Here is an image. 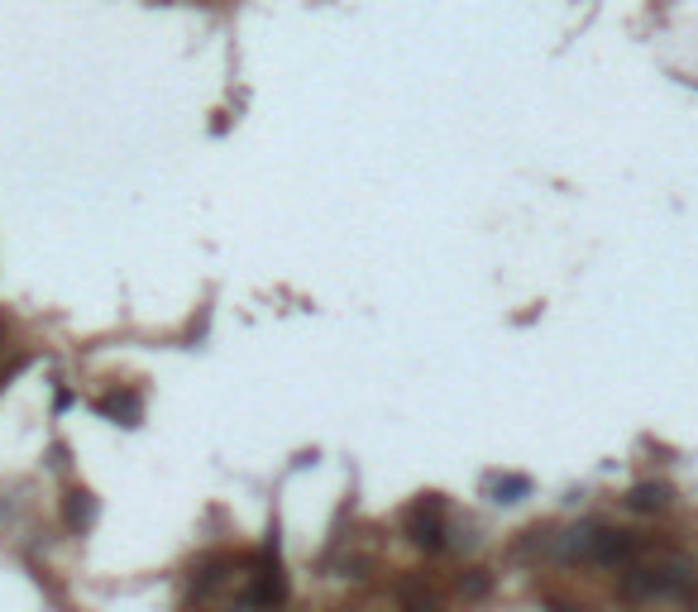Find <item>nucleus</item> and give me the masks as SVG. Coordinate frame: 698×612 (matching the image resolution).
<instances>
[{
    "label": "nucleus",
    "instance_id": "3",
    "mask_svg": "<svg viewBox=\"0 0 698 612\" xmlns=\"http://www.w3.org/2000/svg\"><path fill=\"white\" fill-rule=\"evenodd\" d=\"M665 503H670V488H665V483H636L632 493H627V507H632V512H660Z\"/></svg>",
    "mask_w": 698,
    "mask_h": 612
},
{
    "label": "nucleus",
    "instance_id": "4",
    "mask_svg": "<svg viewBox=\"0 0 698 612\" xmlns=\"http://www.w3.org/2000/svg\"><path fill=\"white\" fill-rule=\"evenodd\" d=\"M91 522H96V498L82 493V488H72V493H67V526H72V531H87Z\"/></svg>",
    "mask_w": 698,
    "mask_h": 612
},
{
    "label": "nucleus",
    "instance_id": "8",
    "mask_svg": "<svg viewBox=\"0 0 698 612\" xmlns=\"http://www.w3.org/2000/svg\"><path fill=\"white\" fill-rule=\"evenodd\" d=\"M546 603H550L555 612H584V608H574V603H560V598H546Z\"/></svg>",
    "mask_w": 698,
    "mask_h": 612
},
{
    "label": "nucleus",
    "instance_id": "9",
    "mask_svg": "<svg viewBox=\"0 0 698 612\" xmlns=\"http://www.w3.org/2000/svg\"><path fill=\"white\" fill-rule=\"evenodd\" d=\"M0 340H5V330H0Z\"/></svg>",
    "mask_w": 698,
    "mask_h": 612
},
{
    "label": "nucleus",
    "instance_id": "6",
    "mask_svg": "<svg viewBox=\"0 0 698 612\" xmlns=\"http://www.w3.org/2000/svg\"><path fill=\"white\" fill-rule=\"evenodd\" d=\"M488 493H493V503H522L526 493H531V483H526L522 474H507V479H498Z\"/></svg>",
    "mask_w": 698,
    "mask_h": 612
},
{
    "label": "nucleus",
    "instance_id": "7",
    "mask_svg": "<svg viewBox=\"0 0 698 612\" xmlns=\"http://www.w3.org/2000/svg\"><path fill=\"white\" fill-rule=\"evenodd\" d=\"M459 589H464V598H483V593L493 589V579H488L483 569H469V574L459 579Z\"/></svg>",
    "mask_w": 698,
    "mask_h": 612
},
{
    "label": "nucleus",
    "instance_id": "5",
    "mask_svg": "<svg viewBox=\"0 0 698 612\" xmlns=\"http://www.w3.org/2000/svg\"><path fill=\"white\" fill-rule=\"evenodd\" d=\"M101 412L120 416L125 426H134V421H139V397H134V393H110L106 402H101Z\"/></svg>",
    "mask_w": 698,
    "mask_h": 612
},
{
    "label": "nucleus",
    "instance_id": "1",
    "mask_svg": "<svg viewBox=\"0 0 698 612\" xmlns=\"http://www.w3.org/2000/svg\"><path fill=\"white\" fill-rule=\"evenodd\" d=\"M694 584H698L694 560H684V555H660L655 565L627 569L622 593H627V598H684V593H694Z\"/></svg>",
    "mask_w": 698,
    "mask_h": 612
},
{
    "label": "nucleus",
    "instance_id": "2",
    "mask_svg": "<svg viewBox=\"0 0 698 612\" xmlns=\"http://www.w3.org/2000/svg\"><path fill=\"white\" fill-rule=\"evenodd\" d=\"M407 536H412V546H421V550H440V546H445L440 498H421V503L407 512Z\"/></svg>",
    "mask_w": 698,
    "mask_h": 612
}]
</instances>
